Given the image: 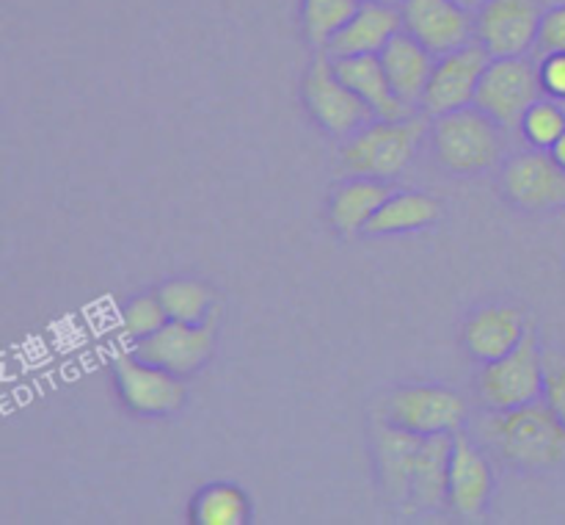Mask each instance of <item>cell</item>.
I'll return each mask as SVG.
<instances>
[{
  "mask_svg": "<svg viewBox=\"0 0 565 525\" xmlns=\"http://www.w3.org/2000/svg\"><path fill=\"white\" fill-rule=\"evenodd\" d=\"M478 437L502 462L524 473L565 464V423L544 398L513 409H486Z\"/></svg>",
  "mask_w": 565,
  "mask_h": 525,
  "instance_id": "1",
  "label": "cell"
},
{
  "mask_svg": "<svg viewBox=\"0 0 565 525\" xmlns=\"http://www.w3.org/2000/svg\"><path fill=\"white\" fill-rule=\"evenodd\" d=\"M430 133L428 116H406V119H373L356 133H351L342 147L340 166L348 177H379L392 180L417 155L419 141Z\"/></svg>",
  "mask_w": 565,
  "mask_h": 525,
  "instance_id": "2",
  "label": "cell"
},
{
  "mask_svg": "<svg viewBox=\"0 0 565 525\" xmlns=\"http://www.w3.org/2000/svg\"><path fill=\"white\" fill-rule=\"evenodd\" d=\"M502 127L478 105L447 111L430 122V141L439 164L452 175H480L500 164Z\"/></svg>",
  "mask_w": 565,
  "mask_h": 525,
  "instance_id": "3",
  "label": "cell"
},
{
  "mask_svg": "<svg viewBox=\"0 0 565 525\" xmlns=\"http://www.w3.org/2000/svg\"><path fill=\"white\" fill-rule=\"evenodd\" d=\"M478 398L486 409H513L544 398V351L535 329H527L511 354L483 365Z\"/></svg>",
  "mask_w": 565,
  "mask_h": 525,
  "instance_id": "4",
  "label": "cell"
},
{
  "mask_svg": "<svg viewBox=\"0 0 565 525\" xmlns=\"http://www.w3.org/2000/svg\"><path fill=\"white\" fill-rule=\"evenodd\" d=\"M544 88H541L539 66L527 55H511V59H491L480 77L475 103L483 114L500 127H519L530 105L539 103Z\"/></svg>",
  "mask_w": 565,
  "mask_h": 525,
  "instance_id": "5",
  "label": "cell"
},
{
  "mask_svg": "<svg viewBox=\"0 0 565 525\" xmlns=\"http://www.w3.org/2000/svg\"><path fill=\"white\" fill-rule=\"evenodd\" d=\"M379 414L392 426L419 437L458 434L467 423V403L450 387L414 385L392 390L381 403Z\"/></svg>",
  "mask_w": 565,
  "mask_h": 525,
  "instance_id": "6",
  "label": "cell"
},
{
  "mask_svg": "<svg viewBox=\"0 0 565 525\" xmlns=\"http://www.w3.org/2000/svg\"><path fill=\"white\" fill-rule=\"evenodd\" d=\"M303 99H307V108L315 122L334 136H351L359 127L375 119L370 105L351 86L342 83V77L334 72V61L329 59L326 50H318L312 66L307 70Z\"/></svg>",
  "mask_w": 565,
  "mask_h": 525,
  "instance_id": "7",
  "label": "cell"
},
{
  "mask_svg": "<svg viewBox=\"0 0 565 525\" xmlns=\"http://www.w3.org/2000/svg\"><path fill=\"white\" fill-rule=\"evenodd\" d=\"M544 9L541 0H486L475 11V39L491 59L524 55L539 44Z\"/></svg>",
  "mask_w": 565,
  "mask_h": 525,
  "instance_id": "8",
  "label": "cell"
},
{
  "mask_svg": "<svg viewBox=\"0 0 565 525\" xmlns=\"http://www.w3.org/2000/svg\"><path fill=\"white\" fill-rule=\"evenodd\" d=\"M114 379L125 407L143 418H166L180 412L188 396L185 385L180 381L182 376L143 363L136 354H119L114 359Z\"/></svg>",
  "mask_w": 565,
  "mask_h": 525,
  "instance_id": "9",
  "label": "cell"
},
{
  "mask_svg": "<svg viewBox=\"0 0 565 525\" xmlns=\"http://www.w3.org/2000/svg\"><path fill=\"white\" fill-rule=\"evenodd\" d=\"M489 61V50H486L478 39H472V42L463 44V48L439 55L423 97L425 114L439 116L447 114V111L472 105L480 86V77H483Z\"/></svg>",
  "mask_w": 565,
  "mask_h": 525,
  "instance_id": "10",
  "label": "cell"
},
{
  "mask_svg": "<svg viewBox=\"0 0 565 525\" xmlns=\"http://www.w3.org/2000/svg\"><path fill=\"white\" fill-rule=\"evenodd\" d=\"M215 348V324H182V321H169L152 332L149 337H141L132 346V354L138 359L158 368L169 370L174 376H191L199 368L207 365Z\"/></svg>",
  "mask_w": 565,
  "mask_h": 525,
  "instance_id": "11",
  "label": "cell"
},
{
  "mask_svg": "<svg viewBox=\"0 0 565 525\" xmlns=\"http://www.w3.org/2000/svg\"><path fill=\"white\" fill-rule=\"evenodd\" d=\"M502 191L522 210L565 208V169L555 164L550 149L516 153L502 169Z\"/></svg>",
  "mask_w": 565,
  "mask_h": 525,
  "instance_id": "12",
  "label": "cell"
},
{
  "mask_svg": "<svg viewBox=\"0 0 565 525\" xmlns=\"http://www.w3.org/2000/svg\"><path fill=\"white\" fill-rule=\"evenodd\" d=\"M401 17L403 31L434 55L450 53L475 39V11L456 0H403Z\"/></svg>",
  "mask_w": 565,
  "mask_h": 525,
  "instance_id": "13",
  "label": "cell"
},
{
  "mask_svg": "<svg viewBox=\"0 0 565 525\" xmlns=\"http://www.w3.org/2000/svg\"><path fill=\"white\" fill-rule=\"evenodd\" d=\"M494 492V473L486 453L458 431L452 440L450 459V508L467 523H478L486 517Z\"/></svg>",
  "mask_w": 565,
  "mask_h": 525,
  "instance_id": "14",
  "label": "cell"
},
{
  "mask_svg": "<svg viewBox=\"0 0 565 525\" xmlns=\"http://www.w3.org/2000/svg\"><path fill=\"white\" fill-rule=\"evenodd\" d=\"M419 445L423 437L414 431L392 426L381 414H375L373 423V453H375V468H379V481L384 495L390 497L397 506H408L412 497V479H414V464H417Z\"/></svg>",
  "mask_w": 565,
  "mask_h": 525,
  "instance_id": "15",
  "label": "cell"
},
{
  "mask_svg": "<svg viewBox=\"0 0 565 525\" xmlns=\"http://www.w3.org/2000/svg\"><path fill=\"white\" fill-rule=\"evenodd\" d=\"M524 313L513 304H486L475 309L463 324V346L478 363H494V359L511 354L527 335Z\"/></svg>",
  "mask_w": 565,
  "mask_h": 525,
  "instance_id": "16",
  "label": "cell"
},
{
  "mask_svg": "<svg viewBox=\"0 0 565 525\" xmlns=\"http://www.w3.org/2000/svg\"><path fill=\"white\" fill-rule=\"evenodd\" d=\"M403 31L401 6L362 3L356 14L329 39L326 53L329 59H353V55H373L386 48L392 36Z\"/></svg>",
  "mask_w": 565,
  "mask_h": 525,
  "instance_id": "17",
  "label": "cell"
},
{
  "mask_svg": "<svg viewBox=\"0 0 565 525\" xmlns=\"http://www.w3.org/2000/svg\"><path fill=\"white\" fill-rule=\"evenodd\" d=\"M379 55L397 97L412 108H423L425 88H428L439 55L430 53L408 31H397Z\"/></svg>",
  "mask_w": 565,
  "mask_h": 525,
  "instance_id": "18",
  "label": "cell"
},
{
  "mask_svg": "<svg viewBox=\"0 0 565 525\" xmlns=\"http://www.w3.org/2000/svg\"><path fill=\"white\" fill-rule=\"evenodd\" d=\"M334 72L342 77L345 86H351L370 105L375 119H406V116L417 114V108L406 105L395 94L379 53L334 59Z\"/></svg>",
  "mask_w": 565,
  "mask_h": 525,
  "instance_id": "19",
  "label": "cell"
},
{
  "mask_svg": "<svg viewBox=\"0 0 565 525\" xmlns=\"http://www.w3.org/2000/svg\"><path fill=\"white\" fill-rule=\"evenodd\" d=\"M456 434L423 437L417 464H414L412 497L408 506L414 512H439L450 506V459Z\"/></svg>",
  "mask_w": 565,
  "mask_h": 525,
  "instance_id": "20",
  "label": "cell"
},
{
  "mask_svg": "<svg viewBox=\"0 0 565 525\" xmlns=\"http://www.w3.org/2000/svg\"><path fill=\"white\" fill-rule=\"evenodd\" d=\"M392 186H386L379 177H348L331 193L329 216L337 232L345 238L364 232L367 221L373 219L375 210L392 197Z\"/></svg>",
  "mask_w": 565,
  "mask_h": 525,
  "instance_id": "21",
  "label": "cell"
},
{
  "mask_svg": "<svg viewBox=\"0 0 565 525\" xmlns=\"http://www.w3.org/2000/svg\"><path fill=\"white\" fill-rule=\"evenodd\" d=\"M441 202L428 193H392L373 219L364 227V235H395V232H412L430 227L439 221Z\"/></svg>",
  "mask_w": 565,
  "mask_h": 525,
  "instance_id": "22",
  "label": "cell"
},
{
  "mask_svg": "<svg viewBox=\"0 0 565 525\" xmlns=\"http://www.w3.org/2000/svg\"><path fill=\"white\" fill-rule=\"evenodd\" d=\"M252 519V501L246 492L226 481L202 486L191 501L193 525H246Z\"/></svg>",
  "mask_w": 565,
  "mask_h": 525,
  "instance_id": "23",
  "label": "cell"
},
{
  "mask_svg": "<svg viewBox=\"0 0 565 525\" xmlns=\"http://www.w3.org/2000/svg\"><path fill=\"white\" fill-rule=\"evenodd\" d=\"M158 296L169 313V321H182V324H204L215 302L213 291L196 280L163 282L158 287Z\"/></svg>",
  "mask_w": 565,
  "mask_h": 525,
  "instance_id": "24",
  "label": "cell"
},
{
  "mask_svg": "<svg viewBox=\"0 0 565 525\" xmlns=\"http://www.w3.org/2000/svg\"><path fill=\"white\" fill-rule=\"evenodd\" d=\"M359 6H362V0H303V33L315 48L323 50L329 39L356 14Z\"/></svg>",
  "mask_w": 565,
  "mask_h": 525,
  "instance_id": "25",
  "label": "cell"
},
{
  "mask_svg": "<svg viewBox=\"0 0 565 525\" xmlns=\"http://www.w3.org/2000/svg\"><path fill=\"white\" fill-rule=\"evenodd\" d=\"M524 141L533 149H552V144L565 133V111L557 99L541 97L539 103L530 105V111L524 114L522 125Z\"/></svg>",
  "mask_w": 565,
  "mask_h": 525,
  "instance_id": "26",
  "label": "cell"
},
{
  "mask_svg": "<svg viewBox=\"0 0 565 525\" xmlns=\"http://www.w3.org/2000/svg\"><path fill=\"white\" fill-rule=\"evenodd\" d=\"M163 324H169V313H166L158 293H141L121 307V329L132 340L149 337Z\"/></svg>",
  "mask_w": 565,
  "mask_h": 525,
  "instance_id": "27",
  "label": "cell"
},
{
  "mask_svg": "<svg viewBox=\"0 0 565 525\" xmlns=\"http://www.w3.org/2000/svg\"><path fill=\"white\" fill-rule=\"evenodd\" d=\"M544 401L565 423V351H544Z\"/></svg>",
  "mask_w": 565,
  "mask_h": 525,
  "instance_id": "28",
  "label": "cell"
},
{
  "mask_svg": "<svg viewBox=\"0 0 565 525\" xmlns=\"http://www.w3.org/2000/svg\"><path fill=\"white\" fill-rule=\"evenodd\" d=\"M539 77H541V88H544L546 97L563 103L565 99V50H555V53L544 55V61L539 64Z\"/></svg>",
  "mask_w": 565,
  "mask_h": 525,
  "instance_id": "29",
  "label": "cell"
},
{
  "mask_svg": "<svg viewBox=\"0 0 565 525\" xmlns=\"http://www.w3.org/2000/svg\"><path fill=\"white\" fill-rule=\"evenodd\" d=\"M539 48L544 53H555V50H565V3L552 6L544 11L539 31Z\"/></svg>",
  "mask_w": 565,
  "mask_h": 525,
  "instance_id": "30",
  "label": "cell"
},
{
  "mask_svg": "<svg viewBox=\"0 0 565 525\" xmlns=\"http://www.w3.org/2000/svg\"><path fill=\"white\" fill-rule=\"evenodd\" d=\"M550 155H552V158H555V164L561 166V169H565V133H563L561 138H557L555 144H552Z\"/></svg>",
  "mask_w": 565,
  "mask_h": 525,
  "instance_id": "31",
  "label": "cell"
},
{
  "mask_svg": "<svg viewBox=\"0 0 565 525\" xmlns=\"http://www.w3.org/2000/svg\"><path fill=\"white\" fill-rule=\"evenodd\" d=\"M456 3H461V6H467V9H472V11H478L480 6L486 3V0H456Z\"/></svg>",
  "mask_w": 565,
  "mask_h": 525,
  "instance_id": "32",
  "label": "cell"
},
{
  "mask_svg": "<svg viewBox=\"0 0 565 525\" xmlns=\"http://www.w3.org/2000/svg\"><path fill=\"white\" fill-rule=\"evenodd\" d=\"M362 3H390V6H401L403 0H362Z\"/></svg>",
  "mask_w": 565,
  "mask_h": 525,
  "instance_id": "33",
  "label": "cell"
}]
</instances>
